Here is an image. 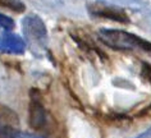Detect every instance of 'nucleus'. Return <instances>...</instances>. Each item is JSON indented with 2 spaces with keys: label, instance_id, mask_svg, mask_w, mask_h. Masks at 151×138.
Returning a JSON list of instances; mask_svg holds the SVG:
<instances>
[{
  "label": "nucleus",
  "instance_id": "1",
  "mask_svg": "<svg viewBox=\"0 0 151 138\" xmlns=\"http://www.w3.org/2000/svg\"><path fill=\"white\" fill-rule=\"evenodd\" d=\"M99 36L104 44L110 46L115 50L123 51H142V53L151 55V42L147 40H143L133 33L120 31V29H100Z\"/></svg>",
  "mask_w": 151,
  "mask_h": 138
},
{
  "label": "nucleus",
  "instance_id": "2",
  "mask_svg": "<svg viewBox=\"0 0 151 138\" xmlns=\"http://www.w3.org/2000/svg\"><path fill=\"white\" fill-rule=\"evenodd\" d=\"M24 40L35 53L44 51L47 46V29L44 21L36 14H29L22 21Z\"/></svg>",
  "mask_w": 151,
  "mask_h": 138
},
{
  "label": "nucleus",
  "instance_id": "3",
  "mask_svg": "<svg viewBox=\"0 0 151 138\" xmlns=\"http://www.w3.org/2000/svg\"><path fill=\"white\" fill-rule=\"evenodd\" d=\"M28 123L32 129L37 132H47L50 129V115L42 105L40 94L37 89H32L31 102L28 110Z\"/></svg>",
  "mask_w": 151,
  "mask_h": 138
},
{
  "label": "nucleus",
  "instance_id": "4",
  "mask_svg": "<svg viewBox=\"0 0 151 138\" xmlns=\"http://www.w3.org/2000/svg\"><path fill=\"white\" fill-rule=\"evenodd\" d=\"M19 132L17 114L9 107L0 106V138H17Z\"/></svg>",
  "mask_w": 151,
  "mask_h": 138
},
{
  "label": "nucleus",
  "instance_id": "5",
  "mask_svg": "<svg viewBox=\"0 0 151 138\" xmlns=\"http://www.w3.org/2000/svg\"><path fill=\"white\" fill-rule=\"evenodd\" d=\"M88 10L92 16L105 18V19H111V21L119 22V23H129V18H128L127 13L123 9L109 5V4H104L101 1L90 4Z\"/></svg>",
  "mask_w": 151,
  "mask_h": 138
},
{
  "label": "nucleus",
  "instance_id": "6",
  "mask_svg": "<svg viewBox=\"0 0 151 138\" xmlns=\"http://www.w3.org/2000/svg\"><path fill=\"white\" fill-rule=\"evenodd\" d=\"M26 47L24 40L16 33L4 32L0 35V51L6 54H23Z\"/></svg>",
  "mask_w": 151,
  "mask_h": 138
},
{
  "label": "nucleus",
  "instance_id": "7",
  "mask_svg": "<svg viewBox=\"0 0 151 138\" xmlns=\"http://www.w3.org/2000/svg\"><path fill=\"white\" fill-rule=\"evenodd\" d=\"M0 8L9 9L16 13H22L26 10V5L21 0H0Z\"/></svg>",
  "mask_w": 151,
  "mask_h": 138
},
{
  "label": "nucleus",
  "instance_id": "8",
  "mask_svg": "<svg viewBox=\"0 0 151 138\" xmlns=\"http://www.w3.org/2000/svg\"><path fill=\"white\" fill-rule=\"evenodd\" d=\"M16 27V23L10 17L5 16V14H0V29L4 31H12Z\"/></svg>",
  "mask_w": 151,
  "mask_h": 138
},
{
  "label": "nucleus",
  "instance_id": "9",
  "mask_svg": "<svg viewBox=\"0 0 151 138\" xmlns=\"http://www.w3.org/2000/svg\"><path fill=\"white\" fill-rule=\"evenodd\" d=\"M142 76L145 77L151 84V65L147 64V63H143L142 64Z\"/></svg>",
  "mask_w": 151,
  "mask_h": 138
},
{
  "label": "nucleus",
  "instance_id": "10",
  "mask_svg": "<svg viewBox=\"0 0 151 138\" xmlns=\"http://www.w3.org/2000/svg\"><path fill=\"white\" fill-rule=\"evenodd\" d=\"M134 138H151V128L145 130V132H142L141 134H138V136Z\"/></svg>",
  "mask_w": 151,
  "mask_h": 138
}]
</instances>
